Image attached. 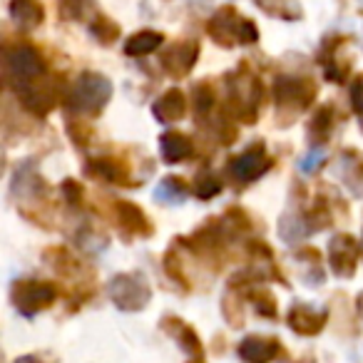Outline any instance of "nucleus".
Segmentation results:
<instances>
[{
	"mask_svg": "<svg viewBox=\"0 0 363 363\" xmlns=\"http://www.w3.org/2000/svg\"><path fill=\"white\" fill-rule=\"evenodd\" d=\"M164 272L169 274L172 279H174L177 284H184L187 286V279H184V272H182V264L177 262V254L174 252H167V257H164Z\"/></svg>",
	"mask_w": 363,
	"mask_h": 363,
	"instance_id": "nucleus-29",
	"label": "nucleus"
},
{
	"mask_svg": "<svg viewBox=\"0 0 363 363\" xmlns=\"http://www.w3.org/2000/svg\"><path fill=\"white\" fill-rule=\"evenodd\" d=\"M189 197V187H187V182L182 179V177H164V179L157 184L155 189V199L162 204H179L184 202V199Z\"/></svg>",
	"mask_w": 363,
	"mask_h": 363,
	"instance_id": "nucleus-21",
	"label": "nucleus"
},
{
	"mask_svg": "<svg viewBox=\"0 0 363 363\" xmlns=\"http://www.w3.org/2000/svg\"><path fill=\"white\" fill-rule=\"evenodd\" d=\"M115 214H117V222L125 232H130L132 237H140V239H147L152 237V222L147 219V214L142 212L137 204L132 202H117L115 204Z\"/></svg>",
	"mask_w": 363,
	"mask_h": 363,
	"instance_id": "nucleus-16",
	"label": "nucleus"
},
{
	"mask_svg": "<svg viewBox=\"0 0 363 363\" xmlns=\"http://www.w3.org/2000/svg\"><path fill=\"white\" fill-rule=\"evenodd\" d=\"M197 57H199L197 43H192V40L177 43L169 50L162 52V67H164L172 77H184L194 67Z\"/></svg>",
	"mask_w": 363,
	"mask_h": 363,
	"instance_id": "nucleus-11",
	"label": "nucleus"
},
{
	"mask_svg": "<svg viewBox=\"0 0 363 363\" xmlns=\"http://www.w3.org/2000/svg\"><path fill=\"white\" fill-rule=\"evenodd\" d=\"M87 174H90L92 179L107 182V184H120V187L130 184V169L125 167V162L115 160V157L90 160L87 162Z\"/></svg>",
	"mask_w": 363,
	"mask_h": 363,
	"instance_id": "nucleus-15",
	"label": "nucleus"
},
{
	"mask_svg": "<svg viewBox=\"0 0 363 363\" xmlns=\"http://www.w3.org/2000/svg\"><path fill=\"white\" fill-rule=\"evenodd\" d=\"M112 97V82L100 72H82L72 85L65 105L70 112L82 117H97Z\"/></svg>",
	"mask_w": 363,
	"mask_h": 363,
	"instance_id": "nucleus-1",
	"label": "nucleus"
},
{
	"mask_svg": "<svg viewBox=\"0 0 363 363\" xmlns=\"http://www.w3.org/2000/svg\"><path fill=\"white\" fill-rule=\"evenodd\" d=\"M152 115H155L162 125H174V122H179L182 117L187 115V100H184V95H182L177 87L174 90H167L160 100H155Z\"/></svg>",
	"mask_w": 363,
	"mask_h": 363,
	"instance_id": "nucleus-18",
	"label": "nucleus"
},
{
	"mask_svg": "<svg viewBox=\"0 0 363 363\" xmlns=\"http://www.w3.org/2000/svg\"><path fill=\"white\" fill-rule=\"evenodd\" d=\"M331 132H333V110L331 105H323L318 107L311 125H308V140L313 142V147H321L331 137Z\"/></svg>",
	"mask_w": 363,
	"mask_h": 363,
	"instance_id": "nucleus-22",
	"label": "nucleus"
},
{
	"mask_svg": "<svg viewBox=\"0 0 363 363\" xmlns=\"http://www.w3.org/2000/svg\"><path fill=\"white\" fill-rule=\"evenodd\" d=\"M356 303H358V308H361V311H363V294H361V296H358V301H356Z\"/></svg>",
	"mask_w": 363,
	"mask_h": 363,
	"instance_id": "nucleus-33",
	"label": "nucleus"
},
{
	"mask_svg": "<svg viewBox=\"0 0 363 363\" xmlns=\"http://www.w3.org/2000/svg\"><path fill=\"white\" fill-rule=\"evenodd\" d=\"M212 107H217V95L209 85H197L194 87V110H197V120L199 117H207L212 112Z\"/></svg>",
	"mask_w": 363,
	"mask_h": 363,
	"instance_id": "nucleus-25",
	"label": "nucleus"
},
{
	"mask_svg": "<svg viewBox=\"0 0 363 363\" xmlns=\"http://www.w3.org/2000/svg\"><path fill=\"white\" fill-rule=\"evenodd\" d=\"M18 97H21L23 107L28 112L38 117H45L48 112H52L60 102V82L55 77H38L30 85H26L23 90H18Z\"/></svg>",
	"mask_w": 363,
	"mask_h": 363,
	"instance_id": "nucleus-7",
	"label": "nucleus"
},
{
	"mask_svg": "<svg viewBox=\"0 0 363 363\" xmlns=\"http://www.w3.org/2000/svg\"><path fill=\"white\" fill-rule=\"evenodd\" d=\"M321 162H323V147H313V150L301 160V169L306 172V174H311Z\"/></svg>",
	"mask_w": 363,
	"mask_h": 363,
	"instance_id": "nucleus-30",
	"label": "nucleus"
},
{
	"mask_svg": "<svg viewBox=\"0 0 363 363\" xmlns=\"http://www.w3.org/2000/svg\"><path fill=\"white\" fill-rule=\"evenodd\" d=\"M328 321V311H316L308 303H294L286 313V323L298 336H318Z\"/></svg>",
	"mask_w": 363,
	"mask_h": 363,
	"instance_id": "nucleus-10",
	"label": "nucleus"
},
{
	"mask_svg": "<svg viewBox=\"0 0 363 363\" xmlns=\"http://www.w3.org/2000/svg\"><path fill=\"white\" fill-rule=\"evenodd\" d=\"M242 21L244 18H239L232 8H224V11H219L217 16L212 18V23H209V35L217 43H222L224 48H232L234 43H242L239 40Z\"/></svg>",
	"mask_w": 363,
	"mask_h": 363,
	"instance_id": "nucleus-17",
	"label": "nucleus"
},
{
	"mask_svg": "<svg viewBox=\"0 0 363 363\" xmlns=\"http://www.w3.org/2000/svg\"><path fill=\"white\" fill-rule=\"evenodd\" d=\"M11 16L26 30H33L43 23L45 11H43L40 0H11Z\"/></svg>",
	"mask_w": 363,
	"mask_h": 363,
	"instance_id": "nucleus-20",
	"label": "nucleus"
},
{
	"mask_svg": "<svg viewBox=\"0 0 363 363\" xmlns=\"http://www.w3.org/2000/svg\"><path fill=\"white\" fill-rule=\"evenodd\" d=\"M336 179L353 197H363V157L358 152H341L336 162Z\"/></svg>",
	"mask_w": 363,
	"mask_h": 363,
	"instance_id": "nucleus-12",
	"label": "nucleus"
},
{
	"mask_svg": "<svg viewBox=\"0 0 363 363\" xmlns=\"http://www.w3.org/2000/svg\"><path fill=\"white\" fill-rule=\"evenodd\" d=\"M197 363H202V361H197Z\"/></svg>",
	"mask_w": 363,
	"mask_h": 363,
	"instance_id": "nucleus-34",
	"label": "nucleus"
},
{
	"mask_svg": "<svg viewBox=\"0 0 363 363\" xmlns=\"http://www.w3.org/2000/svg\"><path fill=\"white\" fill-rule=\"evenodd\" d=\"M92 33L97 35V40L115 43V38L120 35V28H117L112 21H107V18H97V21L92 23Z\"/></svg>",
	"mask_w": 363,
	"mask_h": 363,
	"instance_id": "nucleus-27",
	"label": "nucleus"
},
{
	"mask_svg": "<svg viewBox=\"0 0 363 363\" xmlns=\"http://www.w3.org/2000/svg\"><path fill=\"white\" fill-rule=\"evenodd\" d=\"M249 298H252V301L257 303V311L262 313V316H267V318L277 316V301H274V296L267 291V289L252 291V294H249Z\"/></svg>",
	"mask_w": 363,
	"mask_h": 363,
	"instance_id": "nucleus-26",
	"label": "nucleus"
},
{
	"mask_svg": "<svg viewBox=\"0 0 363 363\" xmlns=\"http://www.w3.org/2000/svg\"><path fill=\"white\" fill-rule=\"evenodd\" d=\"M6 65H8V77H11L16 90H23V87L30 85L38 77H43V72H45L40 52L33 45H16L13 50H8Z\"/></svg>",
	"mask_w": 363,
	"mask_h": 363,
	"instance_id": "nucleus-5",
	"label": "nucleus"
},
{
	"mask_svg": "<svg viewBox=\"0 0 363 363\" xmlns=\"http://www.w3.org/2000/svg\"><path fill=\"white\" fill-rule=\"evenodd\" d=\"M351 105H353V110H356L358 115H363V75L358 77V80L353 82V87H351Z\"/></svg>",
	"mask_w": 363,
	"mask_h": 363,
	"instance_id": "nucleus-31",
	"label": "nucleus"
},
{
	"mask_svg": "<svg viewBox=\"0 0 363 363\" xmlns=\"http://www.w3.org/2000/svg\"><path fill=\"white\" fill-rule=\"evenodd\" d=\"M274 164V160L267 155L264 145H252L247 152H242L239 157L229 160V174L239 182V184H249L257 182L259 177H264L269 172V167Z\"/></svg>",
	"mask_w": 363,
	"mask_h": 363,
	"instance_id": "nucleus-8",
	"label": "nucleus"
},
{
	"mask_svg": "<svg viewBox=\"0 0 363 363\" xmlns=\"http://www.w3.org/2000/svg\"><path fill=\"white\" fill-rule=\"evenodd\" d=\"M57 286L50 281H40V279H23L16 281L11 289V301L23 316H35V313L45 311L55 303Z\"/></svg>",
	"mask_w": 363,
	"mask_h": 363,
	"instance_id": "nucleus-4",
	"label": "nucleus"
},
{
	"mask_svg": "<svg viewBox=\"0 0 363 363\" xmlns=\"http://www.w3.org/2000/svg\"><path fill=\"white\" fill-rule=\"evenodd\" d=\"M262 105V82L249 72L229 77V115L242 122H254Z\"/></svg>",
	"mask_w": 363,
	"mask_h": 363,
	"instance_id": "nucleus-3",
	"label": "nucleus"
},
{
	"mask_svg": "<svg viewBox=\"0 0 363 363\" xmlns=\"http://www.w3.org/2000/svg\"><path fill=\"white\" fill-rule=\"evenodd\" d=\"M274 100L284 110H306L316 100V85L308 77H277L274 82Z\"/></svg>",
	"mask_w": 363,
	"mask_h": 363,
	"instance_id": "nucleus-6",
	"label": "nucleus"
},
{
	"mask_svg": "<svg viewBox=\"0 0 363 363\" xmlns=\"http://www.w3.org/2000/svg\"><path fill=\"white\" fill-rule=\"evenodd\" d=\"M160 45H162L160 33L142 30V33H135V35L125 43V52H127V55H132V57H140V55H150V52H155Z\"/></svg>",
	"mask_w": 363,
	"mask_h": 363,
	"instance_id": "nucleus-23",
	"label": "nucleus"
},
{
	"mask_svg": "<svg viewBox=\"0 0 363 363\" xmlns=\"http://www.w3.org/2000/svg\"><path fill=\"white\" fill-rule=\"evenodd\" d=\"M107 294L120 311H142L152 301L150 281H147L145 274L137 272L112 277V281L107 284Z\"/></svg>",
	"mask_w": 363,
	"mask_h": 363,
	"instance_id": "nucleus-2",
	"label": "nucleus"
},
{
	"mask_svg": "<svg viewBox=\"0 0 363 363\" xmlns=\"http://www.w3.org/2000/svg\"><path fill=\"white\" fill-rule=\"evenodd\" d=\"M279 351H281V343L267 336H247L237 348L244 363H272L279 356Z\"/></svg>",
	"mask_w": 363,
	"mask_h": 363,
	"instance_id": "nucleus-13",
	"label": "nucleus"
},
{
	"mask_svg": "<svg viewBox=\"0 0 363 363\" xmlns=\"http://www.w3.org/2000/svg\"><path fill=\"white\" fill-rule=\"evenodd\" d=\"M162 328H164V331L169 333L177 343H179L184 353L202 358V353H204L202 338L197 336V331H194L187 321H182V318H177V316H164L162 318Z\"/></svg>",
	"mask_w": 363,
	"mask_h": 363,
	"instance_id": "nucleus-14",
	"label": "nucleus"
},
{
	"mask_svg": "<svg viewBox=\"0 0 363 363\" xmlns=\"http://www.w3.org/2000/svg\"><path fill=\"white\" fill-rule=\"evenodd\" d=\"M16 363H45L40 356H35V353H28V356H21L16 358Z\"/></svg>",
	"mask_w": 363,
	"mask_h": 363,
	"instance_id": "nucleus-32",
	"label": "nucleus"
},
{
	"mask_svg": "<svg viewBox=\"0 0 363 363\" xmlns=\"http://www.w3.org/2000/svg\"><path fill=\"white\" fill-rule=\"evenodd\" d=\"M192 140L187 135H182V132H164L160 137V152H162V160L169 162V164H177V162H184L192 157Z\"/></svg>",
	"mask_w": 363,
	"mask_h": 363,
	"instance_id": "nucleus-19",
	"label": "nucleus"
},
{
	"mask_svg": "<svg viewBox=\"0 0 363 363\" xmlns=\"http://www.w3.org/2000/svg\"><path fill=\"white\" fill-rule=\"evenodd\" d=\"M60 192H62V199H65L70 207H80L82 202V187H80V182L75 179H65L60 184Z\"/></svg>",
	"mask_w": 363,
	"mask_h": 363,
	"instance_id": "nucleus-28",
	"label": "nucleus"
},
{
	"mask_svg": "<svg viewBox=\"0 0 363 363\" xmlns=\"http://www.w3.org/2000/svg\"><path fill=\"white\" fill-rule=\"evenodd\" d=\"M358 259H361V249L351 234H336L328 242V264L338 279H351L356 274Z\"/></svg>",
	"mask_w": 363,
	"mask_h": 363,
	"instance_id": "nucleus-9",
	"label": "nucleus"
},
{
	"mask_svg": "<svg viewBox=\"0 0 363 363\" xmlns=\"http://www.w3.org/2000/svg\"><path fill=\"white\" fill-rule=\"evenodd\" d=\"M194 194L199 199H214L217 194H222V179L212 172H204L197 177V184H194Z\"/></svg>",
	"mask_w": 363,
	"mask_h": 363,
	"instance_id": "nucleus-24",
	"label": "nucleus"
}]
</instances>
